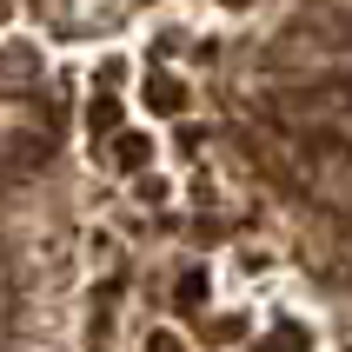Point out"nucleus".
<instances>
[{
    "mask_svg": "<svg viewBox=\"0 0 352 352\" xmlns=\"http://www.w3.org/2000/svg\"><path fill=\"white\" fill-rule=\"evenodd\" d=\"M146 352H186V346H179L173 326H153V333H146Z\"/></svg>",
    "mask_w": 352,
    "mask_h": 352,
    "instance_id": "obj_1",
    "label": "nucleus"
}]
</instances>
